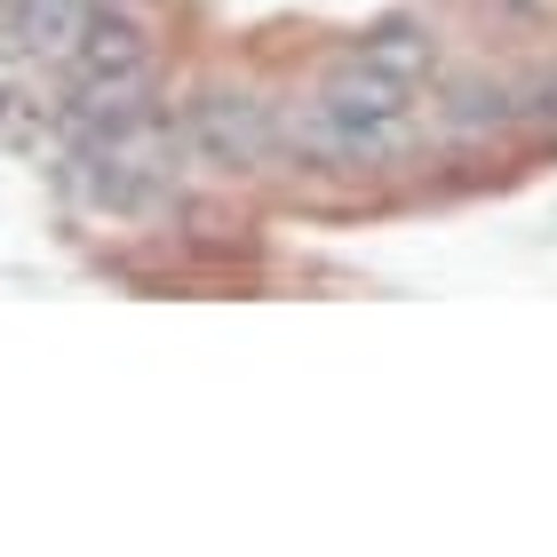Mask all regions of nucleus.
<instances>
[{
  "instance_id": "obj_3",
  "label": "nucleus",
  "mask_w": 557,
  "mask_h": 557,
  "mask_svg": "<svg viewBox=\"0 0 557 557\" xmlns=\"http://www.w3.org/2000/svg\"><path fill=\"white\" fill-rule=\"evenodd\" d=\"M191 144L208 151V160H223V168H256L278 144V120H271V104H256V96H199L191 104Z\"/></svg>"
},
{
  "instance_id": "obj_7",
  "label": "nucleus",
  "mask_w": 557,
  "mask_h": 557,
  "mask_svg": "<svg viewBox=\"0 0 557 557\" xmlns=\"http://www.w3.org/2000/svg\"><path fill=\"white\" fill-rule=\"evenodd\" d=\"M81 9H104V0H81Z\"/></svg>"
},
{
  "instance_id": "obj_1",
  "label": "nucleus",
  "mask_w": 557,
  "mask_h": 557,
  "mask_svg": "<svg viewBox=\"0 0 557 557\" xmlns=\"http://www.w3.org/2000/svg\"><path fill=\"white\" fill-rule=\"evenodd\" d=\"M72 81H81V96H144L151 88V33L144 16L128 9V0H104L81 40H72Z\"/></svg>"
},
{
  "instance_id": "obj_2",
  "label": "nucleus",
  "mask_w": 557,
  "mask_h": 557,
  "mask_svg": "<svg viewBox=\"0 0 557 557\" xmlns=\"http://www.w3.org/2000/svg\"><path fill=\"white\" fill-rule=\"evenodd\" d=\"M407 136H414V120H350L335 104H302L287 120V144L319 168H391L407 151Z\"/></svg>"
},
{
  "instance_id": "obj_6",
  "label": "nucleus",
  "mask_w": 557,
  "mask_h": 557,
  "mask_svg": "<svg viewBox=\"0 0 557 557\" xmlns=\"http://www.w3.org/2000/svg\"><path fill=\"white\" fill-rule=\"evenodd\" d=\"M510 9H525V16H542V9H557V0H510Z\"/></svg>"
},
{
  "instance_id": "obj_5",
  "label": "nucleus",
  "mask_w": 557,
  "mask_h": 557,
  "mask_svg": "<svg viewBox=\"0 0 557 557\" xmlns=\"http://www.w3.org/2000/svg\"><path fill=\"white\" fill-rule=\"evenodd\" d=\"M359 57L374 64V72H391V81H422V72L430 64H438V48H430V33H422V24L414 16H391V24H374V33L359 40Z\"/></svg>"
},
{
  "instance_id": "obj_4",
  "label": "nucleus",
  "mask_w": 557,
  "mask_h": 557,
  "mask_svg": "<svg viewBox=\"0 0 557 557\" xmlns=\"http://www.w3.org/2000/svg\"><path fill=\"white\" fill-rule=\"evenodd\" d=\"M319 104H335V112H350V120H407V112H414V88L391 81V72H374L367 57H350L343 72H326Z\"/></svg>"
}]
</instances>
